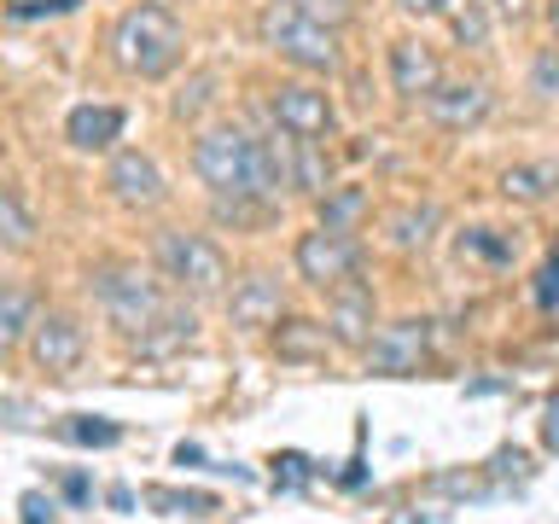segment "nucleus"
<instances>
[{"instance_id": "f257e3e1", "label": "nucleus", "mask_w": 559, "mask_h": 524, "mask_svg": "<svg viewBox=\"0 0 559 524\" xmlns=\"http://www.w3.org/2000/svg\"><path fill=\"white\" fill-rule=\"evenodd\" d=\"M181 52H187V29L164 0H140V7H129L111 24V59H117L122 76H134V82L169 76V70L181 64Z\"/></svg>"}, {"instance_id": "f03ea898", "label": "nucleus", "mask_w": 559, "mask_h": 524, "mask_svg": "<svg viewBox=\"0 0 559 524\" xmlns=\"http://www.w3.org/2000/svg\"><path fill=\"white\" fill-rule=\"evenodd\" d=\"M87 286H94L105 321H111L129 344H140V338H146V332L175 309L169 297H164V286H157V279L140 269V262H99V269L87 274Z\"/></svg>"}, {"instance_id": "7ed1b4c3", "label": "nucleus", "mask_w": 559, "mask_h": 524, "mask_svg": "<svg viewBox=\"0 0 559 524\" xmlns=\"http://www.w3.org/2000/svg\"><path fill=\"white\" fill-rule=\"evenodd\" d=\"M257 29H262V41H269L286 64L297 70H309V76H332L338 70V29H326V24H314V17H304L297 7H286V0H269V12L257 17Z\"/></svg>"}, {"instance_id": "20e7f679", "label": "nucleus", "mask_w": 559, "mask_h": 524, "mask_svg": "<svg viewBox=\"0 0 559 524\" xmlns=\"http://www.w3.org/2000/svg\"><path fill=\"white\" fill-rule=\"evenodd\" d=\"M157 269H164V279L187 297H216V291H227V279H234L222 245L204 239V234H187V227L157 234Z\"/></svg>"}, {"instance_id": "39448f33", "label": "nucleus", "mask_w": 559, "mask_h": 524, "mask_svg": "<svg viewBox=\"0 0 559 524\" xmlns=\"http://www.w3.org/2000/svg\"><path fill=\"white\" fill-rule=\"evenodd\" d=\"M251 169H257V140L245 129H204L199 146H192V175L216 199H257Z\"/></svg>"}, {"instance_id": "423d86ee", "label": "nucleus", "mask_w": 559, "mask_h": 524, "mask_svg": "<svg viewBox=\"0 0 559 524\" xmlns=\"http://www.w3.org/2000/svg\"><path fill=\"white\" fill-rule=\"evenodd\" d=\"M292 262H297V274H304L314 291H332V286H344V279L361 274L356 239H349V234H332V227H309V234H297Z\"/></svg>"}, {"instance_id": "0eeeda50", "label": "nucleus", "mask_w": 559, "mask_h": 524, "mask_svg": "<svg viewBox=\"0 0 559 524\" xmlns=\"http://www.w3.org/2000/svg\"><path fill=\"white\" fill-rule=\"evenodd\" d=\"M269 111H274L280 129L297 134V140H326L332 122H338L332 94H326V87H314V82H280L269 94Z\"/></svg>"}, {"instance_id": "6e6552de", "label": "nucleus", "mask_w": 559, "mask_h": 524, "mask_svg": "<svg viewBox=\"0 0 559 524\" xmlns=\"http://www.w3.org/2000/svg\"><path fill=\"white\" fill-rule=\"evenodd\" d=\"M326 332H332V344H344V349L373 344L379 303H373V286H367V279H344V286L326 291Z\"/></svg>"}, {"instance_id": "1a4fd4ad", "label": "nucleus", "mask_w": 559, "mask_h": 524, "mask_svg": "<svg viewBox=\"0 0 559 524\" xmlns=\"http://www.w3.org/2000/svg\"><path fill=\"white\" fill-rule=\"evenodd\" d=\"M426 356H431V326L426 321H391V326L373 332V344H367V367L384 373V379L419 373Z\"/></svg>"}, {"instance_id": "9d476101", "label": "nucleus", "mask_w": 559, "mask_h": 524, "mask_svg": "<svg viewBox=\"0 0 559 524\" xmlns=\"http://www.w3.org/2000/svg\"><path fill=\"white\" fill-rule=\"evenodd\" d=\"M82 326H76V314H64V309H47V314H35V326H29V356L41 373H76V361H82Z\"/></svg>"}, {"instance_id": "9b49d317", "label": "nucleus", "mask_w": 559, "mask_h": 524, "mask_svg": "<svg viewBox=\"0 0 559 524\" xmlns=\"http://www.w3.org/2000/svg\"><path fill=\"white\" fill-rule=\"evenodd\" d=\"M105 187H111V199L129 204V210H157L169 199L164 169H157V157H146V152H117L111 169H105Z\"/></svg>"}, {"instance_id": "f8f14e48", "label": "nucleus", "mask_w": 559, "mask_h": 524, "mask_svg": "<svg viewBox=\"0 0 559 524\" xmlns=\"http://www.w3.org/2000/svg\"><path fill=\"white\" fill-rule=\"evenodd\" d=\"M227 321L239 332H269L286 321V291H280L274 274H245L234 279V291H227Z\"/></svg>"}, {"instance_id": "ddd939ff", "label": "nucleus", "mask_w": 559, "mask_h": 524, "mask_svg": "<svg viewBox=\"0 0 559 524\" xmlns=\"http://www.w3.org/2000/svg\"><path fill=\"white\" fill-rule=\"evenodd\" d=\"M419 105H426V117L437 129H478L489 117V87L484 82H437Z\"/></svg>"}, {"instance_id": "4468645a", "label": "nucleus", "mask_w": 559, "mask_h": 524, "mask_svg": "<svg viewBox=\"0 0 559 524\" xmlns=\"http://www.w3.org/2000/svg\"><path fill=\"white\" fill-rule=\"evenodd\" d=\"M122 105H70V117H64V140L76 152H111L117 140H122Z\"/></svg>"}, {"instance_id": "2eb2a0df", "label": "nucleus", "mask_w": 559, "mask_h": 524, "mask_svg": "<svg viewBox=\"0 0 559 524\" xmlns=\"http://www.w3.org/2000/svg\"><path fill=\"white\" fill-rule=\"evenodd\" d=\"M437 82H443V64H437V52L426 41H396L391 47V87L402 99H426Z\"/></svg>"}, {"instance_id": "dca6fc26", "label": "nucleus", "mask_w": 559, "mask_h": 524, "mask_svg": "<svg viewBox=\"0 0 559 524\" xmlns=\"http://www.w3.org/2000/svg\"><path fill=\"white\" fill-rule=\"evenodd\" d=\"M559 192V157H536V164H513L501 175V199L513 204H548Z\"/></svg>"}, {"instance_id": "f3484780", "label": "nucleus", "mask_w": 559, "mask_h": 524, "mask_svg": "<svg viewBox=\"0 0 559 524\" xmlns=\"http://www.w3.org/2000/svg\"><path fill=\"white\" fill-rule=\"evenodd\" d=\"M286 175L297 192H309V199H321V192H332V164L321 152V140H286Z\"/></svg>"}, {"instance_id": "a211bd4d", "label": "nucleus", "mask_w": 559, "mask_h": 524, "mask_svg": "<svg viewBox=\"0 0 559 524\" xmlns=\"http://www.w3.org/2000/svg\"><path fill=\"white\" fill-rule=\"evenodd\" d=\"M274 349H280V361H321L326 349H332V332L326 321H280L274 326Z\"/></svg>"}, {"instance_id": "6ab92c4d", "label": "nucleus", "mask_w": 559, "mask_h": 524, "mask_svg": "<svg viewBox=\"0 0 559 524\" xmlns=\"http://www.w3.org/2000/svg\"><path fill=\"white\" fill-rule=\"evenodd\" d=\"M35 314H41V309H35V291L7 279V286H0V356H7V349L35 326Z\"/></svg>"}, {"instance_id": "aec40b11", "label": "nucleus", "mask_w": 559, "mask_h": 524, "mask_svg": "<svg viewBox=\"0 0 559 524\" xmlns=\"http://www.w3.org/2000/svg\"><path fill=\"white\" fill-rule=\"evenodd\" d=\"M361 216H367V192H361V187H332V192H321V227H332V234H356Z\"/></svg>"}, {"instance_id": "412c9836", "label": "nucleus", "mask_w": 559, "mask_h": 524, "mask_svg": "<svg viewBox=\"0 0 559 524\" xmlns=\"http://www.w3.org/2000/svg\"><path fill=\"white\" fill-rule=\"evenodd\" d=\"M437 222H443V210H437V204L402 210V216H391V245H396V251H419V245L431 239Z\"/></svg>"}, {"instance_id": "4be33fe9", "label": "nucleus", "mask_w": 559, "mask_h": 524, "mask_svg": "<svg viewBox=\"0 0 559 524\" xmlns=\"http://www.w3.org/2000/svg\"><path fill=\"white\" fill-rule=\"evenodd\" d=\"M29 239H35V216L17 204L12 187H0V251H24Z\"/></svg>"}, {"instance_id": "5701e85b", "label": "nucleus", "mask_w": 559, "mask_h": 524, "mask_svg": "<svg viewBox=\"0 0 559 524\" xmlns=\"http://www.w3.org/2000/svg\"><path fill=\"white\" fill-rule=\"evenodd\" d=\"M70 443H82V449H111V443H122V426L117 419H99V414H76L70 426H59Z\"/></svg>"}, {"instance_id": "b1692460", "label": "nucleus", "mask_w": 559, "mask_h": 524, "mask_svg": "<svg viewBox=\"0 0 559 524\" xmlns=\"http://www.w3.org/2000/svg\"><path fill=\"white\" fill-rule=\"evenodd\" d=\"M146 501L169 507V513H192V519L216 513V496H204V489H146Z\"/></svg>"}, {"instance_id": "393cba45", "label": "nucleus", "mask_w": 559, "mask_h": 524, "mask_svg": "<svg viewBox=\"0 0 559 524\" xmlns=\"http://www.w3.org/2000/svg\"><path fill=\"white\" fill-rule=\"evenodd\" d=\"M286 7H297L304 17H314V24H326V29H344L349 17H356V0H286Z\"/></svg>"}, {"instance_id": "a878e982", "label": "nucleus", "mask_w": 559, "mask_h": 524, "mask_svg": "<svg viewBox=\"0 0 559 524\" xmlns=\"http://www.w3.org/2000/svg\"><path fill=\"white\" fill-rule=\"evenodd\" d=\"M531 87L542 99H559V52H536V64H531Z\"/></svg>"}, {"instance_id": "bb28decb", "label": "nucleus", "mask_w": 559, "mask_h": 524, "mask_svg": "<svg viewBox=\"0 0 559 524\" xmlns=\"http://www.w3.org/2000/svg\"><path fill=\"white\" fill-rule=\"evenodd\" d=\"M536 309H559V251L542 262V274H536Z\"/></svg>"}, {"instance_id": "cd10ccee", "label": "nucleus", "mask_w": 559, "mask_h": 524, "mask_svg": "<svg viewBox=\"0 0 559 524\" xmlns=\"http://www.w3.org/2000/svg\"><path fill=\"white\" fill-rule=\"evenodd\" d=\"M454 29H461V41H472V47H484V7L472 0V7L454 17Z\"/></svg>"}, {"instance_id": "c85d7f7f", "label": "nucleus", "mask_w": 559, "mask_h": 524, "mask_svg": "<svg viewBox=\"0 0 559 524\" xmlns=\"http://www.w3.org/2000/svg\"><path fill=\"white\" fill-rule=\"evenodd\" d=\"M76 0H17L12 17H41V12H70Z\"/></svg>"}, {"instance_id": "c756f323", "label": "nucleus", "mask_w": 559, "mask_h": 524, "mask_svg": "<svg viewBox=\"0 0 559 524\" xmlns=\"http://www.w3.org/2000/svg\"><path fill=\"white\" fill-rule=\"evenodd\" d=\"M24 524H52V501L47 496H24Z\"/></svg>"}, {"instance_id": "7c9ffc66", "label": "nucleus", "mask_w": 559, "mask_h": 524, "mask_svg": "<svg viewBox=\"0 0 559 524\" xmlns=\"http://www.w3.org/2000/svg\"><path fill=\"white\" fill-rule=\"evenodd\" d=\"M396 7H402V12H414V17H431V12H443L449 0H396Z\"/></svg>"}, {"instance_id": "2f4dec72", "label": "nucleus", "mask_w": 559, "mask_h": 524, "mask_svg": "<svg viewBox=\"0 0 559 524\" xmlns=\"http://www.w3.org/2000/svg\"><path fill=\"white\" fill-rule=\"evenodd\" d=\"M542 443H548V449H559V396L548 402V426H542Z\"/></svg>"}, {"instance_id": "473e14b6", "label": "nucleus", "mask_w": 559, "mask_h": 524, "mask_svg": "<svg viewBox=\"0 0 559 524\" xmlns=\"http://www.w3.org/2000/svg\"><path fill=\"white\" fill-rule=\"evenodd\" d=\"M548 24H554V35H559V0H548Z\"/></svg>"}]
</instances>
